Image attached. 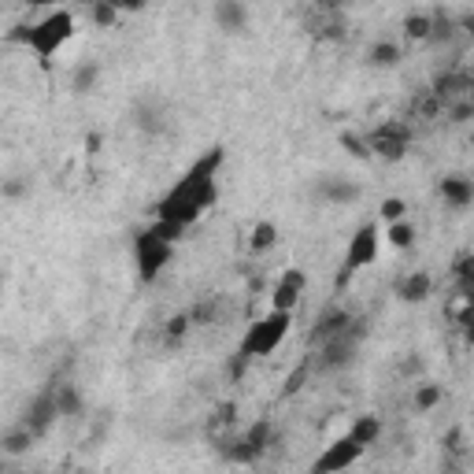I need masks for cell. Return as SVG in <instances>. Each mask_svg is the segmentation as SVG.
<instances>
[{
    "mask_svg": "<svg viewBox=\"0 0 474 474\" xmlns=\"http://www.w3.org/2000/svg\"><path fill=\"white\" fill-rule=\"evenodd\" d=\"M189 327H193V322H189V315H186V312L170 315V319H167V327H163V334H167V345H179V341L189 334Z\"/></svg>",
    "mask_w": 474,
    "mask_h": 474,
    "instance_id": "4dcf8cb0",
    "label": "cell"
},
{
    "mask_svg": "<svg viewBox=\"0 0 474 474\" xmlns=\"http://www.w3.org/2000/svg\"><path fill=\"white\" fill-rule=\"evenodd\" d=\"M363 456H367V448L356 445L348 434H341V437H334V441L312 460V470H308V474H345V470H353Z\"/></svg>",
    "mask_w": 474,
    "mask_h": 474,
    "instance_id": "ba28073f",
    "label": "cell"
},
{
    "mask_svg": "<svg viewBox=\"0 0 474 474\" xmlns=\"http://www.w3.org/2000/svg\"><path fill=\"white\" fill-rule=\"evenodd\" d=\"M74 30H79V22H74V12L71 8H53V12H45L41 19L34 22H22V27H15L8 34L12 45H22V48H30V53L48 63L60 48L74 37Z\"/></svg>",
    "mask_w": 474,
    "mask_h": 474,
    "instance_id": "3957f363",
    "label": "cell"
},
{
    "mask_svg": "<svg viewBox=\"0 0 474 474\" xmlns=\"http://www.w3.org/2000/svg\"><path fill=\"white\" fill-rule=\"evenodd\" d=\"M341 145L353 153L356 160H370V148H367V137H356V134H341Z\"/></svg>",
    "mask_w": 474,
    "mask_h": 474,
    "instance_id": "d6a6232c",
    "label": "cell"
},
{
    "mask_svg": "<svg viewBox=\"0 0 474 474\" xmlns=\"http://www.w3.org/2000/svg\"><path fill=\"white\" fill-rule=\"evenodd\" d=\"M353 327V312H345V308H327L319 315V322H315V330H312V341L319 345V341H327V337H337L341 330H348Z\"/></svg>",
    "mask_w": 474,
    "mask_h": 474,
    "instance_id": "e0dca14e",
    "label": "cell"
},
{
    "mask_svg": "<svg viewBox=\"0 0 474 474\" xmlns=\"http://www.w3.org/2000/svg\"><path fill=\"white\" fill-rule=\"evenodd\" d=\"M378 253H382V222L370 219V222H363V227H356L353 237H348V245H345L341 270H337V286L345 289L360 270H367L374 260H378Z\"/></svg>",
    "mask_w": 474,
    "mask_h": 474,
    "instance_id": "5b68a950",
    "label": "cell"
},
{
    "mask_svg": "<svg viewBox=\"0 0 474 474\" xmlns=\"http://www.w3.org/2000/svg\"><path fill=\"white\" fill-rule=\"evenodd\" d=\"M101 74H104L101 60H82V63H74V71H71V93H79V96L93 93L96 86H101Z\"/></svg>",
    "mask_w": 474,
    "mask_h": 474,
    "instance_id": "ffe728a7",
    "label": "cell"
},
{
    "mask_svg": "<svg viewBox=\"0 0 474 474\" xmlns=\"http://www.w3.org/2000/svg\"><path fill=\"white\" fill-rule=\"evenodd\" d=\"M222 163H227V148L222 145H212L208 153H201L182 170V179L153 204V219L174 222V227H182V230H189L193 222H201L219 204V170H222Z\"/></svg>",
    "mask_w": 474,
    "mask_h": 474,
    "instance_id": "6da1fadb",
    "label": "cell"
},
{
    "mask_svg": "<svg viewBox=\"0 0 474 474\" xmlns=\"http://www.w3.org/2000/svg\"><path fill=\"white\" fill-rule=\"evenodd\" d=\"M304 374H308V363H304L301 370H293V374H289V386H286V393H293V389H301V382H304Z\"/></svg>",
    "mask_w": 474,
    "mask_h": 474,
    "instance_id": "836d02e7",
    "label": "cell"
},
{
    "mask_svg": "<svg viewBox=\"0 0 474 474\" xmlns=\"http://www.w3.org/2000/svg\"><path fill=\"white\" fill-rule=\"evenodd\" d=\"M437 193H441V201L448 208H456V212H467L474 204V182L467 179V174H445Z\"/></svg>",
    "mask_w": 474,
    "mask_h": 474,
    "instance_id": "9a60e30c",
    "label": "cell"
},
{
    "mask_svg": "<svg viewBox=\"0 0 474 474\" xmlns=\"http://www.w3.org/2000/svg\"><path fill=\"white\" fill-rule=\"evenodd\" d=\"M182 237H186V230L174 227V222H163V219H153L145 230L134 234V245H130V253H134V270H137V279H141L145 286L160 282V274L170 267L174 248H179Z\"/></svg>",
    "mask_w": 474,
    "mask_h": 474,
    "instance_id": "7a4b0ae2",
    "label": "cell"
},
{
    "mask_svg": "<svg viewBox=\"0 0 474 474\" xmlns=\"http://www.w3.org/2000/svg\"><path fill=\"white\" fill-rule=\"evenodd\" d=\"M445 456H453V460H467V430L463 427H453L445 434Z\"/></svg>",
    "mask_w": 474,
    "mask_h": 474,
    "instance_id": "f546056e",
    "label": "cell"
},
{
    "mask_svg": "<svg viewBox=\"0 0 474 474\" xmlns=\"http://www.w3.org/2000/svg\"><path fill=\"white\" fill-rule=\"evenodd\" d=\"M56 422H60V412H56V393H53V389H45V393H37L34 401L27 404V415H22L19 427H27V430L41 441L48 430L56 427Z\"/></svg>",
    "mask_w": 474,
    "mask_h": 474,
    "instance_id": "7c38bea8",
    "label": "cell"
},
{
    "mask_svg": "<svg viewBox=\"0 0 474 474\" xmlns=\"http://www.w3.org/2000/svg\"><path fill=\"white\" fill-rule=\"evenodd\" d=\"M212 19L222 34H245L248 30V19H253V8L245 0H215L212 4Z\"/></svg>",
    "mask_w": 474,
    "mask_h": 474,
    "instance_id": "4fadbf2b",
    "label": "cell"
},
{
    "mask_svg": "<svg viewBox=\"0 0 474 474\" xmlns=\"http://www.w3.org/2000/svg\"><path fill=\"white\" fill-rule=\"evenodd\" d=\"M89 19H93V27L108 30V27H115V22H119V4H108V0H93V4H89Z\"/></svg>",
    "mask_w": 474,
    "mask_h": 474,
    "instance_id": "83f0119b",
    "label": "cell"
},
{
    "mask_svg": "<svg viewBox=\"0 0 474 474\" xmlns=\"http://www.w3.org/2000/svg\"><path fill=\"white\" fill-rule=\"evenodd\" d=\"M445 115H448V122H467V119L474 115L470 96H463V101H453V104H445Z\"/></svg>",
    "mask_w": 474,
    "mask_h": 474,
    "instance_id": "1f68e13d",
    "label": "cell"
},
{
    "mask_svg": "<svg viewBox=\"0 0 474 474\" xmlns=\"http://www.w3.org/2000/svg\"><path fill=\"white\" fill-rule=\"evenodd\" d=\"M396 301H404V304H427L430 301V293H434V279H430V270H408L401 282H396Z\"/></svg>",
    "mask_w": 474,
    "mask_h": 474,
    "instance_id": "5bb4252c",
    "label": "cell"
},
{
    "mask_svg": "<svg viewBox=\"0 0 474 474\" xmlns=\"http://www.w3.org/2000/svg\"><path fill=\"white\" fill-rule=\"evenodd\" d=\"M134 119H137V127H141L145 134H160V130L167 127V119H163V112L156 108V101H148V96H145V101L137 104Z\"/></svg>",
    "mask_w": 474,
    "mask_h": 474,
    "instance_id": "484cf974",
    "label": "cell"
},
{
    "mask_svg": "<svg viewBox=\"0 0 474 474\" xmlns=\"http://www.w3.org/2000/svg\"><path fill=\"white\" fill-rule=\"evenodd\" d=\"M441 401H445V389L434 386V382H422V386H415V393H412V408H415L419 415H427V412L441 408Z\"/></svg>",
    "mask_w": 474,
    "mask_h": 474,
    "instance_id": "cb8c5ba5",
    "label": "cell"
},
{
    "mask_svg": "<svg viewBox=\"0 0 474 474\" xmlns=\"http://www.w3.org/2000/svg\"><path fill=\"white\" fill-rule=\"evenodd\" d=\"M360 196H363L360 182L348 179V174H322L315 182V201L330 204V208H348V204H356Z\"/></svg>",
    "mask_w": 474,
    "mask_h": 474,
    "instance_id": "8fae6325",
    "label": "cell"
},
{
    "mask_svg": "<svg viewBox=\"0 0 474 474\" xmlns=\"http://www.w3.org/2000/svg\"><path fill=\"white\" fill-rule=\"evenodd\" d=\"M419 370H422V360H408L404 363V374H419Z\"/></svg>",
    "mask_w": 474,
    "mask_h": 474,
    "instance_id": "e575fe53",
    "label": "cell"
},
{
    "mask_svg": "<svg viewBox=\"0 0 474 474\" xmlns=\"http://www.w3.org/2000/svg\"><path fill=\"white\" fill-rule=\"evenodd\" d=\"M289 330H293V315L289 312H267V315L248 322V330L237 341V356H245L248 363H253V360H267V356H274L286 345Z\"/></svg>",
    "mask_w": 474,
    "mask_h": 474,
    "instance_id": "277c9868",
    "label": "cell"
},
{
    "mask_svg": "<svg viewBox=\"0 0 474 474\" xmlns=\"http://www.w3.org/2000/svg\"><path fill=\"white\" fill-rule=\"evenodd\" d=\"M367 148H370V156H378L386 163H396V160L408 156L412 130L404 127V122H386V127H378V130L367 137Z\"/></svg>",
    "mask_w": 474,
    "mask_h": 474,
    "instance_id": "9c48e42d",
    "label": "cell"
},
{
    "mask_svg": "<svg viewBox=\"0 0 474 474\" xmlns=\"http://www.w3.org/2000/svg\"><path fill=\"white\" fill-rule=\"evenodd\" d=\"M430 34H434V15L430 12H412V15H404V37L408 41H430Z\"/></svg>",
    "mask_w": 474,
    "mask_h": 474,
    "instance_id": "d4e9b609",
    "label": "cell"
},
{
    "mask_svg": "<svg viewBox=\"0 0 474 474\" xmlns=\"http://www.w3.org/2000/svg\"><path fill=\"white\" fill-rule=\"evenodd\" d=\"M415 222L412 219H401V222H389V227H382V241L389 245V248H396V253H404V248H412L415 245Z\"/></svg>",
    "mask_w": 474,
    "mask_h": 474,
    "instance_id": "44dd1931",
    "label": "cell"
},
{
    "mask_svg": "<svg viewBox=\"0 0 474 474\" xmlns=\"http://www.w3.org/2000/svg\"><path fill=\"white\" fill-rule=\"evenodd\" d=\"M363 60H367V67H374V71H393V67H401L404 53H401V45H396V41L378 37V41H370V45H367Z\"/></svg>",
    "mask_w": 474,
    "mask_h": 474,
    "instance_id": "2e32d148",
    "label": "cell"
},
{
    "mask_svg": "<svg viewBox=\"0 0 474 474\" xmlns=\"http://www.w3.org/2000/svg\"><path fill=\"white\" fill-rule=\"evenodd\" d=\"M304 289H308V274L301 267H286L279 274V282L270 286V312H289V315H296Z\"/></svg>",
    "mask_w": 474,
    "mask_h": 474,
    "instance_id": "30bf717a",
    "label": "cell"
},
{
    "mask_svg": "<svg viewBox=\"0 0 474 474\" xmlns=\"http://www.w3.org/2000/svg\"><path fill=\"white\" fill-rule=\"evenodd\" d=\"M401 219H408V201L404 196H386L378 204V222L389 227V222H401Z\"/></svg>",
    "mask_w": 474,
    "mask_h": 474,
    "instance_id": "4316f807",
    "label": "cell"
},
{
    "mask_svg": "<svg viewBox=\"0 0 474 474\" xmlns=\"http://www.w3.org/2000/svg\"><path fill=\"white\" fill-rule=\"evenodd\" d=\"M363 337H367V327H363L360 319H353V327L341 330L337 337L319 341V356H315L319 370L322 374H341V370H348V367L356 363V356H360Z\"/></svg>",
    "mask_w": 474,
    "mask_h": 474,
    "instance_id": "52a82bcc",
    "label": "cell"
},
{
    "mask_svg": "<svg viewBox=\"0 0 474 474\" xmlns=\"http://www.w3.org/2000/svg\"><path fill=\"white\" fill-rule=\"evenodd\" d=\"M86 145H89V153H96V148H101V134H89Z\"/></svg>",
    "mask_w": 474,
    "mask_h": 474,
    "instance_id": "d590c367",
    "label": "cell"
},
{
    "mask_svg": "<svg viewBox=\"0 0 474 474\" xmlns=\"http://www.w3.org/2000/svg\"><path fill=\"white\" fill-rule=\"evenodd\" d=\"M0 474H4V470H0Z\"/></svg>",
    "mask_w": 474,
    "mask_h": 474,
    "instance_id": "f35d334b",
    "label": "cell"
},
{
    "mask_svg": "<svg viewBox=\"0 0 474 474\" xmlns=\"http://www.w3.org/2000/svg\"><path fill=\"white\" fill-rule=\"evenodd\" d=\"M34 441L37 437L27 427H12L4 437H0V453H4V456H27L30 448H34Z\"/></svg>",
    "mask_w": 474,
    "mask_h": 474,
    "instance_id": "7402d4cb",
    "label": "cell"
},
{
    "mask_svg": "<svg viewBox=\"0 0 474 474\" xmlns=\"http://www.w3.org/2000/svg\"><path fill=\"white\" fill-rule=\"evenodd\" d=\"M56 393V412L60 419H82L86 415V396L74 382H63V386H53Z\"/></svg>",
    "mask_w": 474,
    "mask_h": 474,
    "instance_id": "d6986e66",
    "label": "cell"
},
{
    "mask_svg": "<svg viewBox=\"0 0 474 474\" xmlns=\"http://www.w3.org/2000/svg\"><path fill=\"white\" fill-rule=\"evenodd\" d=\"M270 445H274V422L270 419H256V422H248L241 434L222 441L219 453H222V460H230L237 467H248V463H256L260 456H267Z\"/></svg>",
    "mask_w": 474,
    "mask_h": 474,
    "instance_id": "8992f818",
    "label": "cell"
},
{
    "mask_svg": "<svg viewBox=\"0 0 474 474\" xmlns=\"http://www.w3.org/2000/svg\"><path fill=\"white\" fill-rule=\"evenodd\" d=\"M30 193H34V186H30V179H22V174L0 182V196H4V201H27Z\"/></svg>",
    "mask_w": 474,
    "mask_h": 474,
    "instance_id": "f1b7e54d",
    "label": "cell"
},
{
    "mask_svg": "<svg viewBox=\"0 0 474 474\" xmlns=\"http://www.w3.org/2000/svg\"><path fill=\"white\" fill-rule=\"evenodd\" d=\"M0 296H4V286H0Z\"/></svg>",
    "mask_w": 474,
    "mask_h": 474,
    "instance_id": "74e56055",
    "label": "cell"
},
{
    "mask_svg": "<svg viewBox=\"0 0 474 474\" xmlns=\"http://www.w3.org/2000/svg\"><path fill=\"white\" fill-rule=\"evenodd\" d=\"M382 430H386V427H382V419L367 412V415H356L353 422H348V430H345V434L353 437L356 445L370 448V445H378V441H382Z\"/></svg>",
    "mask_w": 474,
    "mask_h": 474,
    "instance_id": "ac0fdd59",
    "label": "cell"
},
{
    "mask_svg": "<svg viewBox=\"0 0 474 474\" xmlns=\"http://www.w3.org/2000/svg\"><path fill=\"white\" fill-rule=\"evenodd\" d=\"M274 245H279V227H274L270 219H260L253 227V234H248V248H253L256 256H263V253H270Z\"/></svg>",
    "mask_w": 474,
    "mask_h": 474,
    "instance_id": "603a6c76",
    "label": "cell"
},
{
    "mask_svg": "<svg viewBox=\"0 0 474 474\" xmlns=\"http://www.w3.org/2000/svg\"><path fill=\"white\" fill-rule=\"evenodd\" d=\"M441 474H463V467H445Z\"/></svg>",
    "mask_w": 474,
    "mask_h": 474,
    "instance_id": "8d00e7d4",
    "label": "cell"
}]
</instances>
